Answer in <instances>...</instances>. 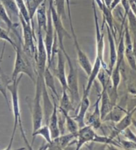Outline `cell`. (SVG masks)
<instances>
[{
  "label": "cell",
  "instance_id": "obj_32",
  "mask_svg": "<svg viewBox=\"0 0 136 150\" xmlns=\"http://www.w3.org/2000/svg\"><path fill=\"white\" fill-rule=\"evenodd\" d=\"M65 2H66L67 9V11H68V19H69L72 34V36H75V35H76V32H75L74 25H73L72 16V11H71V2H70V0H65Z\"/></svg>",
  "mask_w": 136,
  "mask_h": 150
},
{
  "label": "cell",
  "instance_id": "obj_33",
  "mask_svg": "<svg viewBox=\"0 0 136 150\" xmlns=\"http://www.w3.org/2000/svg\"><path fill=\"white\" fill-rule=\"evenodd\" d=\"M121 134H122L123 137H125L127 140L136 143V135L133 134V132L130 129V127L125 129L124 131L121 133Z\"/></svg>",
  "mask_w": 136,
  "mask_h": 150
},
{
  "label": "cell",
  "instance_id": "obj_2",
  "mask_svg": "<svg viewBox=\"0 0 136 150\" xmlns=\"http://www.w3.org/2000/svg\"><path fill=\"white\" fill-rule=\"evenodd\" d=\"M43 82V77H41L39 75H36L35 78V96L33 100L29 101L27 100L28 106L30 108L32 117L33 132L42 126L43 122V108L42 106V87Z\"/></svg>",
  "mask_w": 136,
  "mask_h": 150
},
{
  "label": "cell",
  "instance_id": "obj_26",
  "mask_svg": "<svg viewBox=\"0 0 136 150\" xmlns=\"http://www.w3.org/2000/svg\"><path fill=\"white\" fill-rule=\"evenodd\" d=\"M42 136L43 139H45L46 143H50L52 142V135H51V132L50 130L49 126L47 124H45L43 125H42L38 128V129H36L35 132L32 133V136H33V141H32V145L33 144L34 140H35V137L36 136Z\"/></svg>",
  "mask_w": 136,
  "mask_h": 150
},
{
  "label": "cell",
  "instance_id": "obj_17",
  "mask_svg": "<svg viewBox=\"0 0 136 150\" xmlns=\"http://www.w3.org/2000/svg\"><path fill=\"white\" fill-rule=\"evenodd\" d=\"M107 33H108V39L110 45V66H109V70L111 73L113 67H115L116 62H117V48L115 46V37L112 34L110 28L106 25Z\"/></svg>",
  "mask_w": 136,
  "mask_h": 150
},
{
  "label": "cell",
  "instance_id": "obj_18",
  "mask_svg": "<svg viewBox=\"0 0 136 150\" xmlns=\"http://www.w3.org/2000/svg\"><path fill=\"white\" fill-rule=\"evenodd\" d=\"M127 110L123 108L122 106L116 104L103 118V122H111L115 123H118L127 113Z\"/></svg>",
  "mask_w": 136,
  "mask_h": 150
},
{
  "label": "cell",
  "instance_id": "obj_25",
  "mask_svg": "<svg viewBox=\"0 0 136 150\" xmlns=\"http://www.w3.org/2000/svg\"><path fill=\"white\" fill-rule=\"evenodd\" d=\"M11 82V79H9L6 75H0V93L3 96L9 110H11L9 106V101L8 96V85Z\"/></svg>",
  "mask_w": 136,
  "mask_h": 150
},
{
  "label": "cell",
  "instance_id": "obj_20",
  "mask_svg": "<svg viewBox=\"0 0 136 150\" xmlns=\"http://www.w3.org/2000/svg\"><path fill=\"white\" fill-rule=\"evenodd\" d=\"M46 9V0L39 6L36 11V18H37L38 30L45 31L47 29V13Z\"/></svg>",
  "mask_w": 136,
  "mask_h": 150
},
{
  "label": "cell",
  "instance_id": "obj_41",
  "mask_svg": "<svg viewBox=\"0 0 136 150\" xmlns=\"http://www.w3.org/2000/svg\"><path fill=\"white\" fill-rule=\"evenodd\" d=\"M0 75H1H1H4V74L3 73V71H2V70L1 69H0Z\"/></svg>",
  "mask_w": 136,
  "mask_h": 150
},
{
  "label": "cell",
  "instance_id": "obj_27",
  "mask_svg": "<svg viewBox=\"0 0 136 150\" xmlns=\"http://www.w3.org/2000/svg\"><path fill=\"white\" fill-rule=\"evenodd\" d=\"M45 0H30L28 2H27V6H28L29 14H30V19L31 25L33 28V17L35 15L36 11H37L39 6L42 4Z\"/></svg>",
  "mask_w": 136,
  "mask_h": 150
},
{
  "label": "cell",
  "instance_id": "obj_19",
  "mask_svg": "<svg viewBox=\"0 0 136 150\" xmlns=\"http://www.w3.org/2000/svg\"><path fill=\"white\" fill-rule=\"evenodd\" d=\"M59 104L58 105V110L63 113H69L71 112L76 110V108L73 105L69 94L67 90L64 89L62 91V96L59 100Z\"/></svg>",
  "mask_w": 136,
  "mask_h": 150
},
{
  "label": "cell",
  "instance_id": "obj_9",
  "mask_svg": "<svg viewBox=\"0 0 136 150\" xmlns=\"http://www.w3.org/2000/svg\"><path fill=\"white\" fill-rule=\"evenodd\" d=\"M57 64L56 68L53 69V74L57 77L62 88V90H67V75L65 73V60L64 59V54L59 48L57 52Z\"/></svg>",
  "mask_w": 136,
  "mask_h": 150
},
{
  "label": "cell",
  "instance_id": "obj_31",
  "mask_svg": "<svg viewBox=\"0 0 136 150\" xmlns=\"http://www.w3.org/2000/svg\"><path fill=\"white\" fill-rule=\"evenodd\" d=\"M0 40L4 41L5 42L9 43L10 44L14 50H16V46H17V43L12 40V39L9 37V31L8 30H4V28H2L0 27Z\"/></svg>",
  "mask_w": 136,
  "mask_h": 150
},
{
  "label": "cell",
  "instance_id": "obj_12",
  "mask_svg": "<svg viewBox=\"0 0 136 150\" xmlns=\"http://www.w3.org/2000/svg\"><path fill=\"white\" fill-rule=\"evenodd\" d=\"M73 40H74V45L76 50L77 62L87 76H89L93 66L91 65V62L89 61L88 57L87 56V55L85 54V52L80 47L78 41H77V36H73Z\"/></svg>",
  "mask_w": 136,
  "mask_h": 150
},
{
  "label": "cell",
  "instance_id": "obj_34",
  "mask_svg": "<svg viewBox=\"0 0 136 150\" xmlns=\"http://www.w3.org/2000/svg\"><path fill=\"white\" fill-rule=\"evenodd\" d=\"M121 147L125 149H136V143L129 140H120Z\"/></svg>",
  "mask_w": 136,
  "mask_h": 150
},
{
  "label": "cell",
  "instance_id": "obj_16",
  "mask_svg": "<svg viewBox=\"0 0 136 150\" xmlns=\"http://www.w3.org/2000/svg\"><path fill=\"white\" fill-rule=\"evenodd\" d=\"M0 21H1L2 22H4L6 24L7 28H8V31L9 32L10 31H13L17 36V38H18V41L22 42L20 35H19V32L17 30V28H18L19 24L17 23H14L12 21V19L9 16L8 12L6 10V9H5L3 5L1 4V2H0Z\"/></svg>",
  "mask_w": 136,
  "mask_h": 150
},
{
  "label": "cell",
  "instance_id": "obj_8",
  "mask_svg": "<svg viewBox=\"0 0 136 150\" xmlns=\"http://www.w3.org/2000/svg\"><path fill=\"white\" fill-rule=\"evenodd\" d=\"M76 139V135L70 133L60 135L52 139L50 143H47L45 147H42V149H64Z\"/></svg>",
  "mask_w": 136,
  "mask_h": 150
},
{
  "label": "cell",
  "instance_id": "obj_6",
  "mask_svg": "<svg viewBox=\"0 0 136 150\" xmlns=\"http://www.w3.org/2000/svg\"><path fill=\"white\" fill-rule=\"evenodd\" d=\"M92 8H93L95 27H96V58H98V59H99L101 61L102 67H103L105 69H108L107 65L103 59L104 45H105V43H104V34L103 33H101L100 27H99V19L96 6H95L94 0L92 1Z\"/></svg>",
  "mask_w": 136,
  "mask_h": 150
},
{
  "label": "cell",
  "instance_id": "obj_15",
  "mask_svg": "<svg viewBox=\"0 0 136 150\" xmlns=\"http://www.w3.org/2000/svg\"><path fill=\"white\" fill-rule=\"evenodd\" d=\"M100 101L101 96L99 94L98 98H97L96 101L94 103V110L93 113L89 116L86 125H90L95 130L98 129L101 126V123L103 122L101 119V111H100Z\"/></svg>",
  "mask_w": 136,
  "mask_h": 150
},
{
  "label": "cell",
  "instance_id": "obj_7",
  "mask_svg": "<svg viewBox=\"0 0 136 150\" xmlns=\"http://www.w3.org/2000/svg\"><path fill=\"white\" fill-rule=\"evenodd\" d=\"M47 29L45 30V38H43L44 44L45 46L46 51H47V66L50 67L51 64V57L52 55V50L53 43L55 41V30L53 25L52 12L49 8L47 9Z\"/></svg>",
  "mask_w": 136,
  "mask_h": 150
},
{
  "label": "cell",
  "instance_id": "obj_29",
  "mask_svg": "<svg viewBox=\"0 0 136 150\" xmlns=\"http://www.w3.org/2000/svg\"><path fill=\"white\" fill-rule=\"evenodd\" d=\"M127 18L128 20V28L130 33L133 35V40L136 41V16L133 13L132 9L128 12Z\"/></svg>",
  "mask_w": 136,
  "mask_h": 150
},
{
  "label": "cell",
  "instance_id": "obj_4",
  "mask_svg": "<svg viewBox=\"0 0 136 150\" xmlns=\"http://www.w3.org/2000/svg\"><path fill=\"white\" fill-rule=\"evenodd\" d=\"M64 56L66 59L68 66H69V72L67 76V91L69 94L73 105L77 110L78 107L80 100L79 92V82L78 76L76 67H75L71 57L67 53L64 54Z\"/></svg>",
  "mask_w": 136,
  "mask_h": 150
},
{
  "label": "cell",
  "instance_id": "obj_40",
  "mask_svg": "<svg viewBox=\"0 0 136 150\" xmlns=\"http://www.w3.org/2000/svg\"><path fill=\"white\" fill-rule=\"evenodd\" d=\"M132 124L133 125V126L135 127V128L136 129V120L134 119V118L133 117L132 119Z\"/></svg>",
  "mask_w": 136,
  "mask_h": 150
},
{
  "label": "cell",
  "instance_id": "obj_36",
  "mask_svg": "<svg viewBox=\"0 0 136 150\" xmlns=\"http://www.w3.org/2000/svg\"><path fill=\"white\" fill-rule=\"evenodd\" d=\"M121 1H122V0H113L110 6V9L111 10L113 11L114 9L116 8V7L121 3Z\"/></svg>",
  "mask_w": 136,
  "mask_h": 150
},
{
  "label": "cell",
  "instance_id": "obj_23",
  "mask_svg": "<svg viewBox=\"0 0 136 150\" xmlns=\"http://www.w3.org/2000/svg\"><path fill=\"white\" fill-rule=\"evenodd\" d=\"M0 2L4 6L11 19L14 17L19 19V11L15 0H0Z\"/></svg>",
  "mask_w": 136,
  "mask_h": 150
},
{
  "label": "cell",
  "instance_id": "obj_14",
  "mask_svg": "<svg viewBox=\"0 0 136 150\" xmlns=\"http://www.w3.org/2000/svg\"><path fill=\"white\" fill-rule=\"evenodd\" d=\"M89 106H90V101L89 99V94H87L83 91V96L76 110V115L74 117L78 123L79 128L86 125L85 123V118H86V113Z\"/></svg>",
  "mask_w": 136,
  "mask_h": 150
},
{
  "label": "cell",
  "instance_id": "obj_11",
  "mask_svg": "<svg viewBox=\"0 0 136 150\" xmlns=\"http://www.w3.org/2000/svg\"><path fill=\"white\" fill-rule=\"evenodd\" d=\"M136 112V109L132 110H127L126 114L121 118V120L119 121L118 123H115L113 127V130L111 132L110 137L112 139H115L116 137L121 134V133L124 131L127 127H130L131 125L132 124V119L133 116L135 112Z\"/></svg>",
  "mask_w": 136,
  "mask_h": 150
},
{
  "label": "cell",
  "instance_id": "obj_5",
  "mask_svg": "<svg viewBox=\"0 0 136 150\" xmlns=\"http://www.w3.org/2000/svg\"><path fill=\"white\" fill-rule=\"evenodd\" d=\"M49 8L51 9V12H52V21L53 25L54 27L55 32L56 33L58 45H59V48L62 51L64 54L67 53L66 50L65 49L64 40L65 37L71 38V35H70L67 30H65L64 25L62 23V19L60 18V16L58 15L57 12L55 9V8L53 4V0H49Z\"/></svg>",
  "mask_w": 136,
  "mask_h": 150
},
{
  "label": "cell",
  "instance_id": "obj_35",
  "mask_svg": "<svg viewBox=\"0 0 136 150\" xmlns=\"http://www.w3.org/2000/svg\"><path fill=\"white\" fill-rule=\"evenodd\" d=\"M134 109H136V98L132 99V100L129 101L127 110L130 111L134 110Z\"/></svg>",
  "mask_w": 136,
  "mask_h": 150
},
{
  "label": "cell",
  "instance_id": "obj_37",
  "mask_svg": "<svg viewBox=\"0 0 136 150\" xmlns=\"http://www.w3.org/2000/svg\"><path fill=\"white\" fill-rule=\"evenodd\" d=\"M131 6V9L133 11V13H134V15L136 16V4L135 3L134 0H129Z\"/></svg>",
  "mask_w": 136,
  "mask_h": 150
},
{
  "label": "cell",
  "instance_id": "obj_38",
  "mask_svg": "<svg viewBox=\"0 0 136 150\" xmlns=\"http://www.w3.org/2000/svg\"><path fill=\"white\" fill-rule=\"evenodd\" d=\"M133 54L136 62V41L133 40Z\"/></svg>",
  "mask_w": 136,
  "mask_h": 150
},
{
  "label": "cell",
  "instance_id": "obj_42",
  "mask_svg": "<svg viewBox=\"0 0 136 150\" xmlns=\"http://www.w3.org/2000/svg\"><path fill=\"white\" fill-rule=\"evenodd\" d=\"M28 1V0H27V1ZM29 1H30V0H29Z\"/></svg>",
  "mask_w": 136,
  "mask_h": 150
},
{
  "label": "cell",
  "instance_id": "obj_1",
  "mask_svg": "<svg viewBox=\"0 0 136 150\" xmlns=\"http://www.w3.org/2000/svg\"><path fill=\"white\" fill-rule=\"evenodd\" d=\"M23 74H20V76H19L16 79L11 81V83L8 85V90L9 91L11 97V108H12V112H13L14 122H13V130H12V134L10 138V141L8 144V146L7 147L6 149H10L13 145V142L14 140V137L17 130L18 126L19 127L20 132L21 134V136L23 137L24 142L25 143L29 149H32V147L30 146L28 141V139L25 136V132H24L22 121H21V111H20V106H19V94H18V88L19 84L20 83L21 79L22 78Z\"/></svg>",
  "mask_w": 136,
  "mask_h": 150
},
{
  "label": "cell",
  "instance_id": "obj_3",
  "mask_svg": "<svg viewBox=\"0 0 136 150\" xmlns=\"http://www.w3.org/2000/svg\"><path fill=\"white\" fill-rule=\"evenodd\" d=\"M20 42L19 44H17L16 48V59L14 62L13 69L11 75V81L16 79L20 74H26L31 81L35 83V69L33 68L31 59L25 53L23 52Z\"/></svg>",
  "mask_w": 136,
  "mask_h": 150
},
{
  "label": "cell",
  "instance_id": "obj_13",
  "mask_svg": "<svg viewBox=\"0 0 136 150\" xmlns=\"http://www.w3.org/2000/svg\"><path fill=\"white\" fill-rule=\"evenodd\" d=\"M52 100L53 109L47 125L49 126L52 138L53 139L60 135V131L59 127V121H58V105L57 103V99L55 98L54 95H52Z\"/></svg>",
  "mask_w": 136,
  "mask_h": 150
},
{
  "label": "cell",
  "instance_id": "obj_30",
  "mask_svg": "<svg viewBox=\"0 0 136 150\" xmlns=\"http://www.w3.org/2000/svg\"><path fill=\"white\" fill-rule=\"evenodd\" d=\"M53 4L58 15L62 19H66V12H65V0H53Z\"/></svg>",
  "mask_w": 136,
  "mask_h": 150
},
{
  "label": "cell",
  "instance_id": "obj_22",
  "mask_svg": "<svg viewBox=\"0 0 136 150\" xmlns=\"http://www.w3.org/2000/svg\"><path fill=\"white\" fill-rule=\"evenodd\" d=\"M43 81H44V83L46 87L52 91L53 95H54L55 98L57 99V100L59 101V95H58L56 87H55L54 77H53L50 68L47 66L45 69L44 74H43Z\"/></svg>",
  "mask_w": 136,
  "mask_h": 150
},
{
  "label": "cell",
  "instance_id": "obj_39",
  "mask_svg": "<svg viewBox=\"0 0 136 150\" xmlns=\"http://www.w3.org/2000/svg\"><path fill=\"white\" fill-rule=\"evenodd\" d=\"M103 4H105L108 8H110V6L113 0H101Z\"/></svg>",
  "mask_w": 136,
  "mask_h": 150
},
{
  "label": "cell",
  "instance_id": "obj_28",
  "mask_svg": "<svg viewBox=\"0 0 136 150\" xmlns=\"http://www.w3.org/2000/svg\"><path fill=\"white\" fill-rule=\"evenodd\" d=\"M15 1L16 2L17 6H18V9L19 11V13H20L21 16L24 18V19H25L27 23L31 24L28 7L26 6L24 0H15Z\"/></svg>",
  "mask_w": 136,
  "mask_h": 150
},
{
  "label": "cell",
  "instance_id": "obj_10",
  "mask_svg": "<svg viewBox=\"0 0 136 150\" xmlns=\"http://www.w3.org/2000/svg\"><path fill=\"white\" fill-rule=\"evenodd\" d=\"M96 134L95 129L89 125L80 127L76 137V150H79L87 143L93 142Z\"/></svg>",
  "mask_w": 136,
  "mask_h": 150
},
{
  "label": "cell",
  "instance_id": "obj_21",
  "mask_svg": "<svg viewBox=\"0 0 136 150\" xmlns=\"http://www.w3.org/2000/svg\"><path fill=\"white\" fill-rule=\"evenodd\" d=\"M100 96H101L100 111H101V119H102V121H103V118L105 117L106 115L110 112L111 109L113 108L114 105L113 104V103L111 102V99L110 98V96H109L107 89L101 91L100 93Z\"/></svg>",
  "mask_w": 136,
  "mask_h": 150
},
{
  "label": "cell",
  "instance_id": "obj_24",
  "mask_svg": "<svg viewBox=\"0 0 136 150\" xmlns=\"http://www.w3.org/2000/svg\"><path fill=\"white\" fill-rule=\"evenodd\" d=\"M62 113L65 115V128L67 129V132L70 133V134L75 135L77 137V132H78V130L79 129V126L78 123L77 122V121L75 120L74 117H72V116H70L69 113H63V112Z\"/></svg>",
  "mask_w": 136,
  "mask_h": 150
}]
</instances>
